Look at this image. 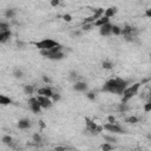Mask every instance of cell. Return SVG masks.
I'll list each match as a JSON object with an SVG mask.
<instances>
[{"label":"cell","mask_w":151,"mask_h":151,"mask_svg":"<svg viewBox=\"0 0 151 151\" xmlns=\"http://www.w3.org/2000/svg\"><path fill=\"white\" fill-rule=\"evenodd\" d=\"M37 98H38V101L40 103V105H41L42 109H50V107H52V105H53L52 98L46 97V96H41V94H38Z\"/></svg>","instance_id":"obj_6"},{"label":"cell","mask_w":151,"mask_h":151,"mask_svg":"<svg viewBox=\"0 0 151 151\" xmlns=\"http://www.w3.org/2000/svg\"><path fill=\"white\" fill-rule=\"evenodd\" d=\"M92 28H94V24L93 22H83V26H81V31L83 32L91 31Z\"/></svg>","instance_id":"obj_15"},{"label":"cell","mask_w":151,"mask_h":151,"mask_svg":"<svg viewBox=\"0 0 151 151\" xmlns=\"http://www.w3.org/2000/svg\"><path fill=\"white\" fill-rule=\"evenodd\" d=\"M58 45H59L58 41H55V40H53V39H50V38H45V39H42V40H39V41L34 42V46H35L38 50H40V51L51 50L52 47L58 46Z\"/></svg>","instance_id":"obj_3"},{"label":"cell","mask_w":151,"mask_h":151,"mask_svg":"<svg viewBox=\"0 0 151 151\" xmlns=\"http://www.w3.org/2000/svg\"><path fill=\"white\" fill-rule=\"evenodd\" d=\"M145 17H146V18H149V19H151V8L145 9Z\"/></svg>","instance_id":"obj_34"},{"label":"cell","mask_w":151,"mask_h":151,"mask_svg":"<svg viewBox=\"0 0 151 151\" xmlns=\"http://www.w3.org/2000/svg\"><path fill=\"white\" fill-rule=\"evenodd\" d=\"M31 126V122H29V119H27V118H22V119H20L19 122H18V127L20 129V130H26V129H28Z\"/></svg>","instance_id":"obj_10"},{"label":"cell","mask_w":151,"mask_h":151,"mask_svg":"<svg viewBox=\"0 0 151 151\" xmlns=\"http://www.w3.org/2000/svg\"><path fill=\"white\" fill-rule=\"evenodd\" d=\"M11 35H12V33H11V31H9V29H8V31L0 32V42H1V44L6 42V41L11 38Z\"/></svg>","instance_id":"obj_14"},{"label":"cell","mask_w":151,"mask_h":151,"mask_svg":"<svg viewBox=\"0 0 151 151\" xmlns=\"http://www.w3.org/2000/svg\"><path fill=\"white\" fill-rule=\"evenodd\" d=\"M140 83H134V84H132V85H129L125 90H124V92H123V97H122V104H126L130 99H132L137 93H138V91H139V87H140Z\"/></svg>","instance_id":"obj_2"},{"label":"cell","mask_w":151,"mask_h":151,"mask_svg":"<svg viewBox=\"0 0 151 151\" xmlns=\"http://www.w3.org/2000/svg\"><path fill=\"white\" fill-rule=\"evenodd\" d=\"M42 80H44V83H46V84H51V79L48 78V77H46V76H42Z\"/></svg>","instance_id":"obj_35"},{"label":"cell","mask_w":151,"mask_h":151,"mask_svg":"<svg viewBox=\"0 0 151 151\" xmlns=\"http://www.w3.org/2000/svg\"><path fill=\"white\" fill-rule=\"evenodd\" d=\"M117 12H118V8L116 6H112V7H109L104 11V15L107 17V18H112L117 14Z\"/></svg>","instance_id":"obj_11"},{"label":"cell","mask_w":151,"mask_h":151,"mask_svg":"<svg viewBox=\"0 0 151 151\" xmlns=\"http://www.w3.org/2000/svg\"><path fill=\"white\" fill-rule=\"evenodd\" d=\"M24 92H25L26 94L32 96V94L34 93V86H33V85H25V86H24Z\"/></svg>","instance_id":"obj_19"},{"label":"cell","mask_w":151,"mask_h":151,"mask_svg":"<svg viewBox=\"0 0 151 151\" xmlns=\"http://www.w3.org/2000/svg\"><path fill=\"white\" fill-rule=\"evenodd\" d=\"M103 126H104V130H106L109 132H112V133H117V134L125 133V131L123 130V127H120L117 123H106Z\"/></svg>","instance_id":"obj_4"},{"label":"cell","mask_w":151,"mask_h":151,"mask_svg":"<svg viewBox=\"0 0 151 151\" xmlns=\"http://www.w3.org/2000/svg\"><path fill=\"white\" fill-rule=\"evenodd\" d=\"M28 106H29V110L33 112V113H39L41 111V105L40 103L38 101V98L37 97H31L28 99Z\"/></svg>","instance_id":"obj_5"},{"label":"cell","mask_w":151,"mask_h":151,"mask_svg":"<svg viewBox=\"0 0 151 151\" xmlns=\"http://www.w3.org/2000/svg\"><path fill=\"white\" fill-rule=\"evenodd\" d=\"M112 34L113 35H120L122 34V28L117 25H112Z\"/></svg>","instance_id":"obj_20"},{"label":"cell","mask_w":151,"mask_h":151,"mask_svg":"<svg viewBox=\"0 0 151 151\" xmlns=\"http://www.w3.org/2000/svg\"><path fill=\"white\" fill-rule=\"evenodd\" d=\"M63 19H64L65 21H67V22H68V21H71V20H72V17H71L70 14H64V15H63Z\"/></svg>","instance_id":"obj_31"},{"label":"cell","mask_w":151,"mask_h":151,"mask_svg":"<svg viewBox=\"0 0 151 151\" xmlns=\"http://www.w3.org/2000/svg\"><path fill=\"white\" fill-rule=\"evenodd\" d=\"M60 4V0H51V6L52 7H57Z\"/></svg>","instance_id":"obj_33"},{"label":"cell","mask_w":151,"mask_h":151,"mask_svg":"<svg viewBox=\"0 0 151 151\" xmlns=\"http://www.w3.org/2000/svg\"><path fill=\"white\" fill-rule=\"evenodd\" d=\"M33 142L40 143V142H41V136H40L39 133H34V134H33Z\"/></svg>","instance_id":"obj_28"},{"label":"cell","mask_w":151,"mask_h":151,"mask_svg":"<svg viewBox=\"0 0 151 151\" xmlns=\"http://www.w3.org/2000/svg\"><path fill=\"white\" fill-rule=\"evenodd\" d=\"M106 22H110V18H107V17L103 15V17H100L99 19H97L93 24H94V27H100V26L105 25Z\"/></svg>","instance_id":"obj_13"},{"label":"cell","mask_w":151,"mask_h":151,"mask_svg":"<svg viewBox=\"0 0 151 151\" xmlns=\"http://www.w3.org/2000/svg\"><path fill=\"white\" fill-rule=\"evenodd\" d=\"M104 151H106V150H112L113 149V145H111V143H109V142H106V143H104L101 146H100Z\"/></svg>","instance_id":"obj_24"},{"label":"cell","mask_w":151,"mask_h":151,"mask_svg":"<svg viewBox=\"0 0 151 151\" xmlns=\"http://www.w3.org/2000/svg\"><path fill=\"white\" fill-rule=\"evenodd\" d=\"M12 103V99L9 97H6L5 94H0V104L1 105H9Z\"/></svg>","instance_id":"obj_17"},{"label":"cell","mask_w":151,"mask_h":151,"mask_svg":"<svg viewBox=\"0 0 151 151\" xmlns=\"http://www.w3.org/2000/svg\"><path fill=\"white\" fill-rule=\"evenodd\" d=\"M103 67H104L105 70H111V68L113 67V64H112L110 60H104V61H103Z\"/></svg>","instance_id":"obj_22"},{"label":"cell","mask_w":151,"mask_h":151,"mask_svg":"<svg viewBox=\"0 0 151 151\" xmlns=\"http://www.w3.org/2000/svg\"><path fill=\"white\" fill-rule=\"evenodd\" d=\"M73 90L77 92H86L87 91V84L84 81H76L73 84Z\"/></svg>","instance_id":"obj_9"},{"label":"cell","mask_w":151,"mask_h":151,"mask_svg":"<svg viewBox=\"0 0 151 151\" xmlns=\"http://www.w3.org/2000/svg\"><path fill=\"white\" fill-rule=\"evenodd\" d=\"M138 118L136 117V116H130V117H127L126 119H125V122L126 123H130V124H136V123H138Z\"/></svg>","instance_id":"obj_21"},{"label":"cell","mask_w":151,"mask_h":151,"mask_svg":"<svg viewBox=\"0 0 151 151\" xmlns=\"http://www.w3.org/2000/svg\"><path fill=\"white\" fill-rule=\"evenodd\" d=\"M5 17L7 19H13L15 17V9L14 8H7L5 11Z\"/></svg>","instance_id":"obj_18"},{"label":"cell","mask_w":151,"mask_h":151,"mask_svg":"<svg viewBox=\"0 0 151 151\" xmlns=\"http://www.w3.org/2000/svg\"><path fill=\"white\" fill-rule=\"evenodd\" d=\"M1 140H2V143H4V144H11V143H12V137H11V136H8V134H6V136H4V137H2V139H1Z\"/></svg>","instance_id":"obj_25"},{"label":"cell","mask_w":151,"mask_h":151,"mask_svg":"<svg viewBox=\"0 0 151 151\" xmlns=\"http://www.w3.org/2000/svg\"><path fill=\"white\" fill-rule=\"evenodd\" d=\"M86 97H87L88 99H91V100H94V98H96V94H94L93 92H86Z\"/></svg>","instance_id":"obj_30"},{"label":"cell","mask_w":151,"mask_h":151,"mask_svg":"<svg viewBox=\"0 0 151 151\" xmlns=\"http://www.w3.org/2000/svg\"><path fill=\"white\" fill-rule=\"evenodd\" d=\"M70 79H71V80H73V81L76 83V81H77V79H78V73H77V72H74V71L70 72Z\"/></svg>","instance_id":"obj_26"},{"label":"cell","mask_w":151,"mask_h":151,"mask_svg":"<svg viewBox=\"0 0 151 151\" xmlns=\"http://www.w3.org/2000/svg\"><path fill=\"white\" fill-rule=\"evenodd\" d=\"M99 33H100V35H103V37H109V35H111V34H112V24H111V22H106L105 25L100 26V27H99Z\"/></svg>","instance_id":"obj_7"},{"label":"cell","mask_w":151,"mask_h":151,"mask_svg":"<svg viewBox=\"0 0 151 151\" xmlns=\"http://www.w3.org/2000/svg\"><path fill=\"white\" fill-rule=\"evenodd\" d=\"M9 29V25L5 21H1L0 22V32H4V31H8Z\"/></svg>","instance_id":"obj_23"},{"label":"cell","mask_w":151,"mask_h":151,"mask_svg":"<svg viewBox=\"0 0 151 151\" xmlns=\"http://www.w3.org/2000/svg\"><path fill=\"white\" fill-rule=\"evenodd\" d=\"M12 74H13V77L17 78V79H21V78L24 77V72H22V70H21V68H18V67L13 70Z\"/></svg>","instance_id":"obj_16"},{"label":"cell","mask_w":151,"mask_h":151,"mask_svg":"<svg viewBox=\"0 0 151 151\" xmlns=\"http://www.w3.org/2000/svg\"><path fill=\"white\" fill-rule=\"evenodd\" d=\"M59 99H60V94H59V93H54V94H53V97H52L53 103H54V101H58Z\"/></svg>","instance_id":"obj_32"},{"label":"cell","mask_w":151,"mask_h":151,"mask_svg":"<svg viewBox=\"0 0 151 151\" xmlns=\"http://www.w3.org/2000/svg\"><path fill=\"white\" fill-rule=\"evenodd\" d=\"M107 120H109V123H116V118L113 116H109L107 117Z\"/></svg>","instance_id":"obj_36"},{"label":"cell","mask_w":151,"mask_h":151,"mask_svg":"<svg viewBox=\"0 0 151 151\" xmlns=\"http://www.w3.org/2000/svg\"><path fill=\"white\" fill-rule=\"evenodd\" d=\"M37 93H38V94H41V96L50 97V98H52V97H53V94H54V92L52 91V88H51V87H48V86H44V87L38 88V90H37Z\"/></svg>","instance_id":"obj_8"},{"label":"cell","mask_w":151,"mask_h":151,"mask_svg":"<svg viewBox=\"0 0 151 151\" xmlns=\"http://www.w3.org/2000/svg\"><path fill=\"white\" fill-rule=\"evenodd\" d=\"M129 86V81L120 77H114L109 79L101 87L103 92H109L112 94H123L124 90Z\"/></svg>","instance_id":"obj_1"},{"label":"cell","mask_w":151,"mask_h":151,"mask_svg":"<svg viewBox=\"0 0 151 151\" xmlns=\"http://www.w3.org/2000/svg\"><path fill=\"white\" fill-rule=\"evenodd\" d=\"M104 139H105L106 142H109V143H114V142H117V139H116L113 136H104Z\"/></svg>","instance_id":"obj_27"},{"label":"cell","mask_w":151,"mask_h":151,"mask_svg":"<svg viewBox=\"0 0 151 151\" xmlns=\"http://www.w3.org/2000/svg\"><path fill=\"white\" fill-rule=\"evenodd\" d=\"M144 111L145 112H150L151 111V101L149 100L146 104H144Z\"/></svg>","instance_id":"obj_29"},{"label":"cell","mask_w":151,"mask_h":151,"mask_svg":"<svg viewBox=\"0 0 151 151\" xmlns=\"http://www.w3.org/2000/svg\"><path fill=\"white\" fill-rule=\"evenodd\" d=\"M65 54L63 51H59V52H55V53H51L47 55V59H51V60H61L64 59Z\"/></svg>","instance_id":"obj_12"}]
</instances>
